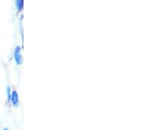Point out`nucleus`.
<instances>
[{
  "label": "nucleus",
  "mask_w": 157,
  "mask_h": 130,
  "mask_svg": "<svg viewBox=\"0 0 157 130\" xmlns=\"http://www.w3.org/2000/svg\"><path fill=\"white\" fill-rule=\"evenodd\" d=\"M14 59L17 65H21L22 63V56H21V47L17 46L14 51Z\"/></svg>",
  "instance_id": "f257e3e1"
},
{
  "label": "nucleus",
  "mask_w": 157,
  "mask_h": 130,
  "mask_svg": "<svg viewBox=\"0 0 157 130\" xmlns=\"http://www.w3.org/2000/svg\"><path fill=\"white\" fill-rule=\"evenodd\" d=\"M11 101L14 107H18V94L17 91H13L11 94Z\"/></svg>",
  "instance_id": "f03ea898"
},
{
  "label": "nucleus",
  "mask_w": 157,
  "mask_h": 130,
  "mask_svg": "<svg viewBox=\"0 0 157 130\" xmlns=\"http://www.w3.org/2000/svg\"><path fill=\"white\" fill-rule=\"evenodd\" d=\"M15 5H16V8H17V11H21L23 10L24 0H15Z\"/></svg>",
  "instance_id": "7ed1b4c3"
},
{
  "label": "nucleus",
  "mask_w": 157,
  "mask_h": 130,
  "mask_svg": "<svg viewBox=\"0 0 157 130\" xmlns=\"http://www.w3.org/2000/svg\"><path fill=\"white\" fill-rule=\"evenodd\" d=\"M7 95H8V100H11V88H10V86H7Z\"/></svg>",
  "instance_id": "20e7f679"
},
{
  "label": "nucleus",
  "mask_w": 157,
  "mask_h": 130,
  "mask_svg": "<svg viewBox=\"0 0 157 130\" xmlns=\"http://www.w3.org/2000/svg\"><path fill=\"white\" fill-rule=\"evenodd\" d=\"M3 130H9V129H7V128H5V129H3Z\"/></svg>",
  "instance_id": "39448f33"
}]
</instances>
